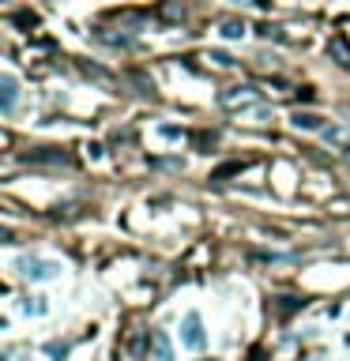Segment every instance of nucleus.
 <instances>
[{
    "label": "nucleus",
    "instance_id": "nucleus-1",
    "mask_svg": "<svg viewBox=\"0 0 350 361\" xmlns=\"http://www.w3.org/2000/svg\"><path fill=\"white\" fill-rule=\"evenodd\" d=\"M19 271H23L27 279L42 282V279H57L61 264H53V260H38V256H23V260H19Z\"/></svg>",
    "mask_w": 350,
    "mask_h": 361
},
{
    "label": "nucleus",
    "instance_id": "nucleus-2",
    "mask_svg": "<svg viewBox=\"0 0 350 361\" xmlns=\"http://www.w3.org/2000/svg\"><path fill=\"white\" fill-rule=\"evenodd\" d=\"M181 343L189 346V350H204V346H207V335H204L200 312H189V316H185V324H181Z\"/></svg>",
    "mask_w": 350,
    "mask_h": 361
},
{
    "label": "nucleus",
    "instance_id": "nucleus-3",
    "mask_svg": "<svg viewBox=\"0 0 350 361\" xmlns=\"http://www.w3.org/2000/svg\"><path fill=\"white\" fill-rule=\"evenodd\" d=\"M15 98H19L15 75H0V109H4V113H12V109H15Z\"/></svg>",
    "mask_w": 350,
    "mask_h": 361
},
{
    "label": "nucleus",
    "instance_id": "nucleus-4",
    "mask_svg": "<svg viewBox=\"0 0 350 361\" xmlns=\"http://www.w3.org/2000/svg\"><path fill=\"white\" fill-rule=\"evenodd\" d=\"M27 162H46V166H68V155L64 151H53V147H42V151H30L27 155Z\"/></svg>",
    "mask_w": 350,
    "mask_h": 361
},
{
    "label": "nucleus",
    "instance_id": "nucleus-5",
    "mask_svg": "<svg viewBox=\"0 0 350 361\" xmlns=\"http://www.w3.org/2000/svg\"><path fill=\"white\" fill-rule=\"evenodd\" d=\"M158 19L162 23H181L185 19V0H158Z\"/></svg>",
    "mask_w": 350,
    "mask_h": 361
},
{
    "label": "nucleus",
    "instance_id": "nucleus-6",
    "mask_svg": "<svg viewBox=\"0 0 350 361\" xmlns=\"http://www.w3.org/2000/svg\"><path fill=\"white\" fill-rule=\"evenodd\" d=\"M327 53H332L343 68H350V42H346V34H335L332 42H327Z\"/></svg>",
    "mask_w": 350,
    "mask_h": 361
},
{
    "label": "nucleus",
    "instance_id": "nucleus-7",
    "mask_svg": "<svg viewBox=\"0 0 350 361\" xmlns=\"http://www.w3.org/2000/svg\"><path fill=\"white\" fill-rule=\"evenodd\" d=\"M151 346H155L158 361H173V343H170L166 331H151Z\"/></svg>",
    "mask_w": 350,
    "mask_h": 361
},
{
    "label": "nucleus",
    "instance_id": "nucleus-8",
    "mask_svg": "<svg viewBox=\"0 0 350 361\" xmlns=\"http://www.w3.org/2000/svg\"><path fill=\"white\" fill-rule=\"evenodd\" d=\"M253 87H230V91L223 94V98H218V102H223V106H237V102H242V106H249V102H253Z\"/></svg>",
    "mask_w": 350,
    "mask_h": 361
},
{
    "label": "nucleus",
    "instance_id": "nucleus-9",
    "mask_svg": "<svg viewBox=\"0 0 350 361\" xmlns=\"http://www.w3.org/2000/svg\"><path fill=\"white\" fill-rule=\"evenodd\" d=\"M245 23H242V19H226V23L223 27H218V34H223L226 42H237V38H245Z\"/></svg>",
    "mask_w": 350,
    "mask_h": 361
},
{
    "label": "nucleus",
    "instance_id": "nucleus-10",
    "mask_svg": "<svg viewBox=\"0 0 350 361\" xmlns=\"http://www.w3.org/2000/svg\"><path fill=\"white\" fill-rule=\"evenodd\" d=\"M68 354H72V343H61V338L46 343V357L49 361H68Z\"/></svg>",
    "mask_w": 350,
    "mask_h": 361
},
{
    "label": "nucleus",
    "instance_id": "nucleus-11",
    "mask_svg": "<svg viewBox=\"0 0 350 361\" xmlns=\"http://www.w3.org/2000/svg\"><path fill=\"white\" fill-rule=\"evenodd\" d=\"M294 125L305 128V132H316V128H320V117L316 113H294Z\"/></svg>",
    "mask_w": 350,
    "mask_h": 361
},
{
    "label": "nucleus",
    "instance_id": "nucleus-12",
    "mask_svg": "<svg viewBox=\"0 0 350 361\" xmlns=\"http://www.w3.org/2000/svg\"><path fill=\"white\" fill-rule=\"evenodd\" d=\"M245 170V162H226V166H218L215 173H211V181H226L230 173H242Z\"/></svg>",
    "mask_w": 350,
    "mask_h": 361
},
{
    "label": "nucleus",
    "instance_id": "nucleus-13",
    "mask_svg": "<svg viewBox=\"0 0 350 361\" xmlns=\"http://www.w3.org/2000/svg\"><path fill=\"white\" fill-rule=\"evenodd\" d=\"M42 301H46V298H27L23 301V312L27 316H42V312H46V305H42Z\"/></svg>",
    "mask_w": 350,
    "mask_h": 361
},
{
    "label": "nucleus",
    "instance_id": "nucleus-14",
    "mask_svg": "<svg viewBox=\"0 0 350 361\" xmlns=\"http://www.w3.org/2000/svg\"><path fill=\"white\" fill-rule=\"evenodd\" d=\"M211 61H215V64H234V61H230L223 49H215V53H211Z\"/></svg>",
    "mask_w": 350,
    "mask_h": 361
},
{
    "label": "nucleus",
    "instance_id": "nucleus-15",
    "mask_svg": "<svg viewBox=\"0 0 350 361\" xmlns=\"http://www.w3.org/2000/svg\"><path fill=\"white\" fill-rule=\"evenodd\" d=\"M4 361H23V357H12V354H8V357H4Z\"/></svg>",
    "mask_w": 350,
    "mask_h": 361
},
{
    "label": "nucleus",
    "instance_id": "nucleus-16",
    "mask_svg": "<svg viewBox=\"0 0 350 361\" xmlns=\"http://www.w3.org/2000/svg\"><path fill=\"white\" fill-rule=\"evenodd\" d=\"M237 4H245V0H237Z\"/></svg>",
    "mask_w": 350,
    "mask_h": 361
}]
</instances>
